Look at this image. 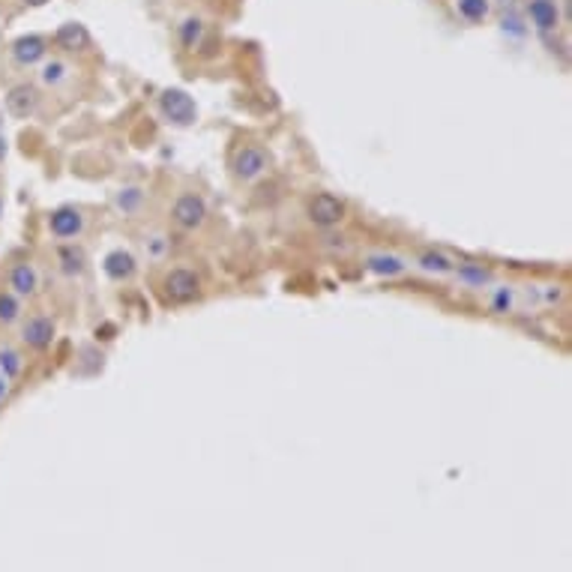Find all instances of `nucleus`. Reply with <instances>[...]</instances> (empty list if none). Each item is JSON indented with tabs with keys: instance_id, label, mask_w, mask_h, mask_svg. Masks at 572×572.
Here are the masks:
<instances>
[{
	"instance_id": "obj_19",
	"label": "nucleus",
	"mask_w": 572,
	"mask_h": 572,
	"mask_svg": "<svg viewBox=\"0 0 572 572\" xmlns=\"http://www.w3.org/2000/svg\"><path fill=\"white\" fill-rule=\"evenodd\" d=\"M423 267L425 270H435V273H447V270H452V264L443 258V255H435V252L423 255Z\"/></svg>"
},
{
	"instance_id": "obj_3",
	"label": "nucleus",
	"mask_w": 572,
	"mask_h": 572,
	"mask_svg": "<svg viewBox=\"0 0 572 572\" xmlns=\"http://www.w3.org/2000/svg\"><path fill=\"white\" fill-rule=\"evenodd\" d=\"M165 294L174 300V303H189V300L201 294V279H198L192 270L177 267L165 276Z\"/></svg>"
},
{
	"instance_id": "obj_10",
	"label": "nucleus",
	"mask_w": 572,
	"mask_h": 572,
	"mask_svg": "<svg viewBox=\"0 0 572 572\" xmlns=\"http://www.w3.org/2000/svg\"><path fill=\"white\" fill-rule=\"evenodd\" d=\"M12 54H16L18 63H36L42 54H46V39L42 36H21L16 46H12Z\"/></svg>"
},
{
	"instance_id": "obj_16",
	"label": "nucleus",
	"mask_w": 572,
	"mask_h": 572,
	"mask_svg": "<svg viewBox=\"0 0 572 572\" xmlns=\"http://www.w3.org/2000/svg\"><path fill=\"white\" fill-rule=\"evenodd\" d=\"M180 36H183V46L192 48L195 42L201 39V21H198V18H186L183 27H180Z\"/></svg>"
},
{
	"instance_id": "obj_14",
	"label": "nucleus",
	"mask_w": 572,
	"mask_h": 572,
	"mask_svg": "<svg viewBox=\"0 0 572 572\" xmlns=\"http://www.w3.org/2000/svg\"><path fill=\"white\" fill-rule=\"evenodd\" d=\"M369 270H375L381 276H396L405 270V264L398 258H393V255H375V258H369Z\"/></svg>"
},
{
	"instance_id": "obj_2",
	"label": "nucleus",
	"mask_w": 572,
	"mask_h": 572,
	"mask_svg": "<svg viewBox=\"0 0 572 572\" xmlns=\"http://www.w3.org/2000/svg\"><path fill=\"white\" fill-rule=\"evenodd\" d=\"M309 219L321 228H330V225H339L345 219V201H339L336 195L330 192H318L309 201Z\"/></svg>"
},
{
	"instance_id": "obj_8",
	"label": "nucleus",
	"mask_w": 572,
	"mask_h": 572,
	"mask_svg": "<svg viewBox=\"0 0 572 572\" xmlns=\"http://www.w3.org/2000/svg\"><path fill=\"white\" fill-rule=\"evenodd\" d=\"M6 105H9V111L16 114V117H27V114L36 111L39 93H36V88H27V84H21V88H16L6 96Z\"/></svg>"
},
{
	"instance_id": "obj_22",
	"label": "nucleus",
	"mask_w": 572,
	"mask_h": 572,
	"mask_svg": "<svg viewBox=\"0 0 572 572\" xmlns=\"http://www.w3.org/2000/svg\"><path fill=\"white\" fill-rule=\"evenodd\" d=\"M509 303H512L509 291L500 288V291H497V297H494V309H497V312H504V309H509Z\"/></svg>"
},
{
	"instance_id": "obj_23",
	"label": "nucleus",
	"mask_w": 572,
	"mask_h": 572,
	"mask_svg": "<svg viewBox=\"0 0 572 572\" xmlns=\"http://www.w3.org/2000/svg\"><path fill=\"white\" fill-rule=\"evenodd\" d=\"M6 393V381H0V396H4Z\"/></svg>"
},
{
	"instance_id": "obj_6",
	"label": "nucleus",
	"mask_w": 572,
	"mask_h": 572,
	"mask_svg": "<svg viewBox=\"0 0 572 572\" xmlns=\"http://www.w3.org/2000/svg\"><path fill=\"white\" fill-rule=\"evenodd\" d=\"M48 225H51V234H57V237H75L84 228V219L75 207H60V210L51 213Z\"/></svg>"
},
{
	"instance_id": "obj_5",
	"label": "nucleus",
	"mask_w": 572,
	"mask_h": 572,
	"mask_svg": "<svg viewBox=\"0 0 572 572\" xmlns=\"http://www.w3.org/2000/svg\"><path fill=\"white\" fill-rule=\"evenodd\" d=\"M264 168H267V153H264L261 147L249 144V147H240V150H237V156H234V171H237V177L255 180Z\"/></svg>"
},
{
	"instance_id": "obj_17",
	"label": "nucleus",
	"mask_w": 572,
	"mask_h": 572,
	"mask_svg": "<svg viewBox=\"0 0 572 572\" xmlns=\"http://www.w3.org/2000/svg\"><path fill=\"white\" fill-rule=\"evenodd\" d=\"M60 261H63V270H66V273H81V270H84V252H78V249H63V252H60Z\"/></svg>"
},
{
	"instance_id": "obj_9",
	"label": "nucleus",
	"mask_w": 572,
	"mask_h": 572,
	"mask_svg": "<svg viewBox=\"0 0 572 572\" xmlns=\"http://www.w3.org/2000/svg\"><path fill=\"white\" fill-rule=\"evenodd\" d=\"M51 336H54V324L48 318H33V321H27V327H24V341L27 345H33V348H48Z\"/></svg>"
},
{
	"instance_id": "obj_7",
	"label": "nucleus",
	"mask_w": 572,
	"mask_h": 572,
	"mask_svg": "<svg viewBox=\"0 0 572 572\" xmlns=\"http://www.w3.org/2000/svg\"><path fill=\"white\" fill-rule=\"evenodd\" d=\"M102 267H105L108 279L123 282V279H129L135 273V258H132L129 252H123V249H114V252L105 255V264Z\"/></svg>"
},
{
	"instance_id": "obj_18",
	"label": "nucleus",
	"mask_w": 572,
	"mask_h": 572,
	"mask_svg": "<svg viewBox=\"0 0 572 572\" xmlns=\"http://www.w3.org/2000/svg\"><path fill=\"white\" fill-rule=\"evenodd\" d=\"M0 369L6 371V378L18 375V371H21V360H18V354H16V351H0Z\"/></svg>"
},
{
	"instance_id": "obj_4",
	"label": "nucleus",
	"mask_w": 572,
	"mask_h": 572,
	"mask_svg": "<svg viewBox=\"0 0 572 572\" xmlns=\"http://www.w3.org/2000/svg\"><path fill=\"white\" fill-rule=\"evenodd\" d=\"M171 216L180 228H198L207 216V204L201 201L198 195H180L174 201V210H171Z\"/></svg>"
},
{
	"instance_id": "obj_11",
	"label": "nucleus",
	"mask_w": 572,
	"mask_h": 572,
	"mask_svg": "<svg viewBox=\"0 0 572 572\" xmlns=\"http://www.w3.org/2000/svg\"><path fill=\"white\" fill-rule=\"evenodd\" d=\"M531 21L539 27V31H551V27H557V6L554 0H531Z\"/></svg>"
},
{
	"instance_id": "obj_24",
	"label": "nucleus",
	"mask_w": 572,
	"mask_h": 572,
	"mask_svg": "<svg viewBox=\"0 0 572 572\" xmlns=\"http://www.w3.org/2000/svg\"><path fill=\"white\" fill-rule=\"evenodd\" d=\"M4 153H6V147H4V141H0V159H4Z\"/></svg>"
},
{
	"instance_id": "obj_13",
	"label": "nucleus",
	"mask_w": 572,
	"mask_h": 572,
	"mask_svg": "<svg viewBox=\"0 0 572 572\" xmlns=\"http://www.w3.org/2000/svg\"><path fill=\"white\" fill-rule=\"evenodd\" d=\"M88 31H84L81 24H63L60 33H57V42H60L63 48H84L88 46Z\"/></svg>"
},
{
	"instance_id": "obj_25",
	"label": "nucleus",
	"mask_w": 572,
	"mask_h": 572,
	"mask_svg": "<svg viewBox=\"0 0 572 572\" xmlns=\"http://www.w3.org/2000/svg\"><path fill=\"white\" fill-rule=\"evenodd\" d=\"M27 4H33V6H39V4H46V0H27Z\"/></svg>"
},
{
	"instance_id": "obj_1",
	"label": "nucleus",
	"mask_w": 572,
	"mask_h": 572,
	"mask_svg": "<svg viewBox=\"0 0 572 572\" xmlns=\"http://www.w3.org/2000/svg\"><path fill=\"white\" fill-rule=\"evenodd\" d=\"M159 108H162V114L171 120V123H177V126H189L192 120H195V102H192V96L186 93V90H180V88H168L162 96H159Z\"/></svg>"
},
{
	"instance_id": "obj_15",
	"label": "nucleus",
	"mask_w": 572,
	"mask_h": 572,
	"mask_svg": "<svg viewBox=\"0 0 572 572\" xmlns=\"http://www.w3.org/2000/svg\"><path fill=\"white\" fill-rule=\"evenodd\" d=\"M459 12L467 21H482L489 16V0H459Z\"/></svg>"
},
{
	"instance_id": "obj_21",
	"label": "nucleus",
	"mask_w": 572,
	"mask_h": 572,
	"mask_svg": "<svg viewBox=\"0 0 572 572\" xmlns=\"http://www.w3.org/2000/svg\"><path fill=\"white\" fill-rule=\"evenodd\" d=\"M63 73H66V66L54 60V63H48L46 69H42V78H46L48 84H57V81H60V78H63Z\"/></svg>"
},
{
	"instance_id": "obj_20",
	"label": "nucleus",
	"mask_w": 572,
	"mask_h": 572,
	"mask_svg": "<svg viewBox=\"0 0 572 572\" xmlns=\"http://www.w3.org/2000/svg\"><path fill=\"white\" fill-rule=\"evenodd\" d=\"M16 314H18V303H16V297L0 294V321H16Z\"/></svg>"
},
{
	"instance_id": "obj_12",
	"label": "nucleus",
	"mask_w": 572,
	"mask_h": 572,
	"mask_svg": "<svg viewBox=\"0 0 572 572\" xmlns=\"http://www.w3.org/2000/svg\"><path fill=\"white\" fill-rule=\"evenodd\" d=\"M9 282H12V288H16L18 294H33L36 291V270L31 264H18L16 270H12Z\"/></svg>"
}]
</instances>
